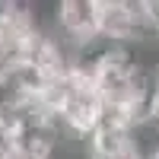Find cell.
<instances>
[{
  "label": "cell",
  "mask_w": 159,
  "mask_h": 159,
  "mask_svg": "<svg viewBox=\"0 0 159 159\" xmlns=\"http://www.w3.org/2000/svg\"><path fill=\"white\" fill-rule=\"evenodd\" d=\"M130 147L140 159H159V118H140L130 127Z\"/></svg>",
  "instance_id": "6da1fadb"
}]
</instances>
